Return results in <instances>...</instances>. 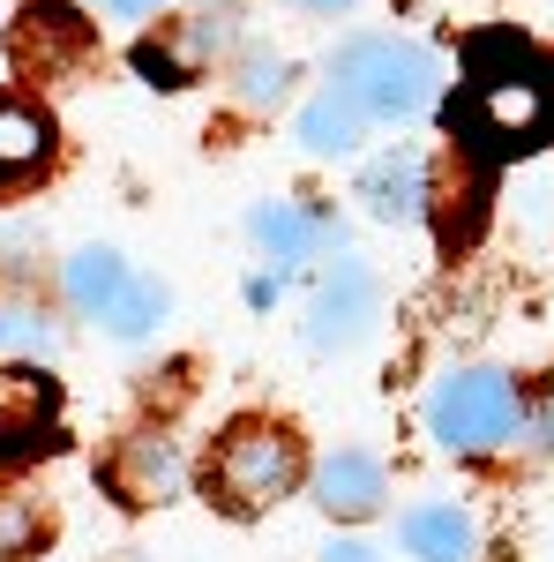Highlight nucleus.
I'll use <instances>...</instances> for the list:
<instances>
[{
    "mask_svg": "<svg viewBox=\"0 0 554 562\" xmlns=\"http://www.w3.org/2000/svg\"><path fill=\"white\" fill-rule=\"evenodd\" d=\"M375 307H383V285L360 256H338L323 270V285L307 293V346L315 352H352L368 330H375Z\"/></svg>",
    "mask_w": 554,
    "mask_h": 562,
    "instance_id": "obj_5",
    "label": "nucleus"
},
{
    "mask_svg": "<svg viewBox=\"0 0 554 562\" xmlns=\"http://www.w3.org/2000/svg\"><path fill=\"white\" fill-rule=\"evenodd\" d=\"M517 428H524V390L502 368H457V375H442L434 397H427V435L442 450H457V458H487Z\"/></svg>",
    "mask_w": 554,
    "mask_h": 562,
    "instance_id": "obj_3",
    "label": "nucleus"
},
{
    "mask_svg": "<svg viewBox=\"0 0 554 562\" xmlns=\"http://www.w3.org/2000/svg\"><path fill=\"white\" fill-rule=\"evenodd\" d=\"M248 233H256L278 262H307L315 248H338V240H344L338 217L307 211V203H256V211H248Z\"/></svg>",
    "mask_w": 554,
    "mask_h": 562,
    "instance_id": "obj_10",
    "label": "nucleus"
},
{
    "mask_svg": "<svg viewBox=\"0 0 554 562\" xmlns=\"http://www.w3.org/2000/svg\"><path fill=\"white\" fill-rule=\"evenodd\" d=\"M233 83H240V105H278L285 83H293V68H285V53H240Z\"/></svg>",
    "mask_w": 554,
    "mask_h": 562,
    "instance_id": "obj_17",
    "label": "nucleus"
},
{
    "mask_svg": "<svg viewBox=\"0 0 554 562\" xmlns=\"http://www.w3.org/2000/svg\"><path fill=\"white\" fill-rule=\"evenodd\" d=\"M360 203L375 225H412V217L434 203L427 195V158L420 150H383L368 173H360Z\"/></svg>",
    "mask_w": 554,
    "mask_h": 562,
    "instance_id": "obj_9",
    "label": "nucleus"
},
{
    "mask_svg": "<svg viewBox=\"0 0 554 562\" xmlns=\"http://www.w3.org/2000/svg\"><path fill=\"white\" fill-rule=\"evenodd\" d=\"M307 15H344V8H360V0H299Z\"/></svg>",
    "mask_w": 554,
    "mask_h": 562,
    "instance_id": "obj_22",
    "label": "nucleus"
},
{
    "mask_svg": "<svg viewBox=\"0 0 554 562\" xmlns=\"http://www.w3.org/2000/svg\"><path fill=\"white\" fill-rule=\"evenodd\" d=\"M299 480V442L285 428H270V420H240V428L225 435V450H217L211 465V487L225 510H270L285 487Z\"/></svg>",
    "mask_w": 554,
    "mask_h": 562,
    "instance_id": "obj_4",
    "label": "nucleus"
},
{
    "mask_svg": "<svg viewBox=\"0 0 554 562\" xmlns=\"http://www.w3.org/2000/svg\"><path fill=\"white\" fill-rule=\"evenodd\" d=\"M113 495L121 503H172L180 495V442L166 435H135L128 450H121V465H113Z\"/></svg>",
    "mask_w": 554,
    "mask_h": 562,
    "instance_id": "obj_12",
    "label": "nucleus"
},
{
    "mask_svg": "<svg viewBox=\"0 0 554 562\" xmlns=\"http://www.w3.org/2000/svg\"><path fill=\"white\" fill-rule=\"evenodd\" d=\"M166 307H172V293L158 285V278H135L128 293L113 301V315H105V330H113V338H150V330L166 323Z\"/></svg>",
    "mask_w": 554,
    "mask_h": 562,
    "instance_id": "obj_16",
    "label": "nucleus"
},
{
    "mask_svg": "<svg viewBox=\"0 0 554 562\" xmlns=\"http://www.w3.org/2000/svg\"><path fill=\"white\" fill-rule=\"evenodd\" d=\"M113 15H128V23H143V15H158V0H105Z\"/></svg>",
    "mask_w": 554,
    "mask_h": 562,
    "instance_id": "obj_21",
    "label": "nucleus"
},
{
    "mask_svg": "<svg viewBox=\"0 0 554 562\" xmlns=\"http://www.w3.org/2000/svg\"><path fill=\"white\" fill-rule=\"evenodd\" d=\"M128 285H135V270L113 256V248H76V256H68V307H76V315H98V323H105Z\"/></svg>",
    "mask_w": 554,
    "mask_h": 562,
    "instance_id": "obj_14",
    "label": "nucleus"
},
{
    "mask_svg": "<svg viewBox=\"0 0 554 562\" xmlns=\"http://www.w3.org/2000/svg\"><path fill=\"white\" fill-rule=\"evenodd\" d=\"M434 53L420 38H397V31H368V38H344L330 53V83L360 105V113H375V121H412L434 105Z\"/></svg>",
    "mask_w": 554,
    "mask_h": 562,
    "instance_id": "obj_2",
    "label": "nucleus"
},
{
    "mask_svg": "<svg viewBox=\"0 0 554 562\" xmlns=\"http://www.w3.org/2000/svg\"><path fill=\"white\" fill-rule=\"evenodd\" d=\"M450 135L472 166H517L554 143V60L517 31L465 45V90L450 98Z\"/></svg>",
    "mask_w": 554,
    "mask_h": 562,
    "instance_id": "obj_1",
    "label": "nucleus"
},
{
    "mask_svg": "<svg viewBox=\"0 0 554 562\" xmlns=\"http://www.w3.org/2000/svg\"><path fill=\"white\" fill-rule=\"evenodd\" d=\"M45 158H53V121H45L38 105H15V98H0V188L31 180Z\"/></svg>",
    "mask_w": 554,
    "mask_h": 562,
    "instance_id": "obj_13",
    "label": "nucleus"
},
{
    "mask_svg": "<svg viewBox=\"0 0 554 562\" xmlns=\"http://www.w3.org/2000/svg\"><path fill=\"white\" fill-rule=\"evenodd\" d=\"M547 442H554V397H547Z\"/></svg>",
    "mask_w": 554,
    "mask_h": 562,
    "instance_id": "obj_23",
    "label": "nucleus"
},
{
    "mask_svg": "<svg viewBox=\"0 0 554 562\" xmlns=\"http://www.w3.org/2000/svg\"><path fill=\"white\" fill-rule=\"evenodd\" d=\"M0 346H15V352H53V330H45V315L0 307Z\"/></svg>",
    "mask_w": 554,
    "mask_h": 562,
    "instance_id": "obj_19",
    "label": "nucleus"
},
{
    "mask_svg": "<svg viewBox=\"0 0 554 562\" xmlns=\"http://www.w3.org/2000/svg\"><path fill=\"white\" fill-rule=\"evenodd\" d=\"M397 540L412 562H472L479 555V525L457 510V503H420L397 518Z\"/></svg>",
    "mask_w": 554,
    "mask_h": 562,
    "instance_id": "obj_11",
    "label": "nucleus"
},
{
    "mask_svg": "<svg viewBox=\"0 0 554 562\" xmlns=\"http://www.w3.org/2000/svg\"><path fill=\"white\" fill-rule=\"evenodd\" d=\"M315 503H323V510H330L338 525L375 518V510L389 503L383 458H375V450H330V458L315 465Z\"/></svg>",
    "mask_w": 554,
    "mask_h": 562,
    "instance_id": "obj_7",
    "label": "nucleus"
},
{
    "mask_svg": "<svg viewBox=\"0 0 554 562\" xmlns=\"http://www.w3.org/2000/svg\"><path fill=\"white\" fill-rule=\"evenodd\" d=\"M38 503H23V495H8L0 503V562H23L31 548H38Z\"/></svg>",
    "mask_w": 554,
    "mask_h": 562,
    "instance_id": "obj_18",
    "label": "nucleus"
},
{
    "mask_svg": "<svg viewBox=\"0 0 554 562\" xmlns=\"http://www.w3.org/2000/svg\"><path fill=\"white\" fill-rule=\"evenodd\" d=\"M323 562H383V555H375L368 540H330V548H323Z\"/></svg>",
    "mask_w": 554,
    "mask_h": 562,
    "instance_id": "obj_20",
    "label": "nucleus"
},
{
    "mask_svg": "<svg viewBox=\"0 0 554 562\" xmlns=\"http://www.w3.org/2000/svg\"><path fill=\"white\" fill-rule=\"evenodd\" d=\"M360 128H368V113H360L338 83L299 113V143H307L315 158H352V150H360Z\"/></svg>",
    "mask_w": 554,
    "mask_h": 562,
    "instance_id": "obj_15",
    "label": "nucleus"
},
{
    "mask_svg": "<svg viewBox=\"0 0 554 562\" xmlns=\"http://www.w3.org/2000/svg\"><path fill=\"white\" fill-rule=\"evenodd\" d=\"M60 420V383L45 368H0V465L38 458Z\"/></svg>",
    "mask_w": 554,
    "mask_h": 562,
    "instance_id": "obj_6",
    "label": "nucleus"
},
{
    "mask_svg": "<svg viewBox=\"0 0 554 562\" xmlns=\"http://www.w3.org/2000/svg\"><path fill=\"white\" fill-rule=\"evenodd\" d=\"M15 60L31 68L38 60V76H53V68H76L90 53V23L76 15V8H60V0H31L23 15H15Z\"/></svg>",
    "mask_w": 554,
    "mask_h": 562,
    "instance_id": "obj_8",
    "label": "nucleus"
}]
</instances>
